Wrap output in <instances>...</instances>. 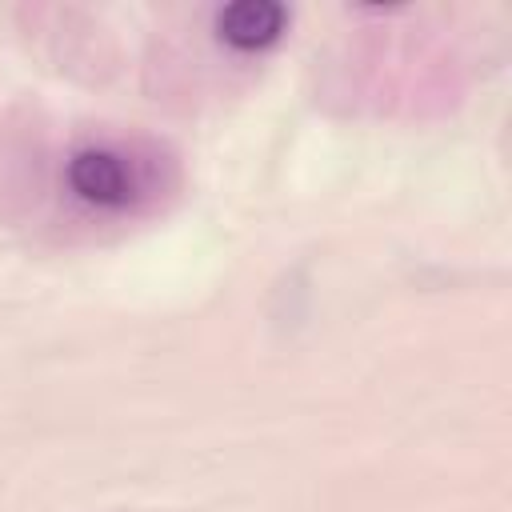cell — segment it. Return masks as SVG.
Here are the masks:
<instances>
[{"instance_id": "cell-2", "label": "cell", "mask_w": 512, "mask_h": 512, "mask_svg": "<svg viewBox=\"0 0 512 512\" xmlns=\"http://www.w3.org/2000/svg\"><path fill=\"white\" fill-rule=\"evenodd\" d=\"M288 20L292 12L276 0H236L216 12L212 28L216 40L228 44L232 52H264L288 32Z\"/></svg>"}, {"instance_id": "cell-1", "label": "cell", "mask_w": 512, "mask_h": 512, "mask_svg": "<svg viewBox=\"0 0 512 512\" xmlns=\"http://www.w3.org/2000/svg\"><path fill=\"white\" fill-rule=\"evenodd\" d=\"M64 176H68V188L92 208H128L140 192L132 160L104 144H88L72 152Z\"/></svg>"}]
</instances>
